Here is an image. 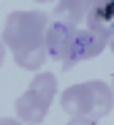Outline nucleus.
I'll list each match as a JSON object with an SVG mask.
<instances>
[{"instance_id":"nucleus-1","label":"nucleus","mask_w":114,"mask_h":125,"mask_svg":"<svg viewBox=\"0 0 114 125\" xmlns=\"http://www.w3.org/2000/svg\"><path fill=\"white\" fill-rule=\"evenodd\" d=\"M60 106L71 117L82 114V117H93V120L101 122L114 109V95H111V87L106 82L90 79V82H82V84L65 87L62 95H60Z\"/></svg>"},{"instance_id":"nucleus-2","label":"nucleus","mask_w":114,"mask_h":125,"mask_svg":"<svg viewBox=\"0 0 114 125\" xmlns=\"http://www.w3.org/2000/svg\"><path fill=\"white\" fill-rule=\"evenodd\" d=\"M49 27V16L43 11H11L3 25V44L11 52L43 44V33Z\"/></svg>"},{"instance_id":"nucleus-3","label":"nucleus","mask_w":114,"mask_h":125,"mask_svg":"<svg viewBox=\"0 0 114 125\" xmlns=\"http://www.w3.org/2000/svg\"><path fill=\"white\" fill-rule=\"evenodd\" d=\"M73 25H65V22H49L46 33H43V46H46V54L54 57L57 62L68 68V57H71V44H73Z\"/></svg>"},{"instance_id":"nucleus-4","label":"nucleus","mask_w":114,"mask_h":125,"mask_svg":"<svg viewBox=\"0 0 114 125\" xmlns=\"http://www.w3.org/2000/svg\"><path fill=\"white\" fill-rule=\"evenodd\" d=\"M109 46V41L98 33H93L90 27H76L73 30V44H71V57H68V68L73 62H84V60H95L103 49Z\"/></svg>"},{"instance_id":"nucleus-5","label":"nucleus","mask_w":114,"mask_h":125,"mask_svg":"<svg viewBox=\"0 0 114 125\" xmlns=\"http://www.w3.org/2000/svg\"><path fill=\"white\" fill-rule=\"evenodd\" d=\"M52 103L43 101L38 93L33 90H25L19 98H16V120L22 125H41L46 120V112H49Z\"/></svg>"},{"instance_id":"nucleus-6","label":"nucleus","mask_w":114,"mask_h":125,"mask_svg":"<svg viewBox=\"0 0 114 125\" xmlns=\"http://www.w3.org/2000/svg\"><path fill=\"white\" fill-rule=\"evenodd\" d=\"M98 3H103V0H57L54 19H57V22H65V25L79 27V25L84 22V16L93 11Z\"/></svg>"},{"instance_id":"nucleus-7","label":"nucleus","mask_w":114,"mask_h":125,"mask_svg":"<svg viewBox=\"0 0 114 125\" xmlns=\"http://www.w3.org/2000/svg\"><path fill=\"white\" fill-rule=\"evenodd\" d=\"M46 60H49V54H46V46H43V44L14 52V62H16L19 68H25V71H38Z\"/></svg>"},{"instance_id":"nucleus-8","label":"nucleus","mask_w":114,"mask_h":125,"mask_svg":"<svg viewBox=\"0 0 114 125\" xmlns=\"http://www.w3.org/2000/svg\"><path fill=\"white\" fill-rule=\"evenodd\" d=\"M27 90H33V93H38L43 101H54V95H57V76L54 73H49V71H41V73H35L33 76V82H30V87Z\"/></svg>"},{"instance_id":"nucleus-9","label":"nucleus","mask_w":114,"mask_h":125,"mask_svg":"<svg viewBox=\"0 0 114 125\" xmlns=\"http://www.w3.org/2000/svg\"><path fill=\"white\" fill-rule=\"evenodd\" d=\"M68 125H98V120H93V117H82V114H76V117H71V120H68Z\"/></svg>"},{"instance_id":"nucleus-10","label":"nucleus","mask_w":114,"mask_h":125,"mask_svg":"<svg viewBox=\"0 0 114 125\" xmlns=\"http://www.w3.org/2000/svg\"><path fill=\"white\" fill-rule=\"evenodd\" d=\"M0 125H22V122L14 120V117H0Z\"/></svg>"},{"instance_id":"nucleus-11","label":"nucleus","mask_w":114,"mask_h":125,"mask_svg":"<svg viewBox=\"0 0 114 125\" xmlns=\"http://www.w3.org/2000/svg\"><path fill=\"white\" fill-rule=\"evenodd\" d=\"M3 62H6V44L0 41V65H3Z\"/></svg>"},{"instance_id":"nucleus-12","label":"nucleus","mask_w":114,"mask_h":125,"mask_svg":"<svg viewBox=\"0 0 114 125\" xmlns=\"http://www.w3.org/2000/svg\"><path fill=\"white\" fill-rule=\"evenodd\" d=\"M109 46H111V52H114V33H111V38H109Z\"/></svg>"},{"instance_id":"nucleus-13","label":"nucleus","mask_w":114,"mask_h":125,"mask_svg":"<svg viewBox=\"0 0 114 125\" xmlns=\"http://www.w3.org/2000/svg\"><path fill=\"white\" fill-rule=\"evenodd\" d=\"M109 87H111V95H114V76H111V84H109Z\"/></svg>"},{"instance_id":"nucleus-14","label":"nucleus","mask_w":114,"mask_h":125,"mask_svg":"<svg viewBox=\"0 0 114 125\" xmlns=\"http://www.w3.org/2000/svg\"><path fill=\"white\" fill-rule=\"evenodd\" d=\"M35 3H52V0H35Z\"/></svg>"}]
</instances>
